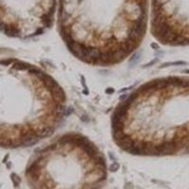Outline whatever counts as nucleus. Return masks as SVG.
<instances>
[{"label":"nucleus","mask_w":189,"mask_h":189,"mask_svg":"<svg viewBox=\"0 0 189 189\" xmlns=\"http://www.w3.org/2000/svg\"><path fill=\"white\" fill-rule=\"evenodd\" d=\"M111 133L134 156L189 154V76L144 82L121 99L111 116Z\"/></svg>","instance_id":"1"},{"label":"nucleus","mask_w":189,"mask_h":189,"mask_svg":"<svg viewBox=\"0 0 189 189\" xmlns=\"http://www.w3.org/2000/svg\"><path fill=\"white\" fill-rule=\"evenodd\" d=\"M149 0H58V31L68 51L97 67L120 64L146 37Z\"/></svg>","instance_id":"2"},{"label":"nucleus","mask_w":189,"mask_h":189,"mask_svg":"<svg viewBox=\"0 0 189 189\" xmlns=\"http://www.w3.org/2000/svg\"><path fill=\"white\" fill-rule=\"evenodd\" d=\"M66 111L65 91L47 70L0 58V148H27L49 137Z\"/></svg>","instance_id":"3"},{"label":"nucleus","mask_w":189,"mask_h":189,"mask_svg":"<svg viewBox=\"0 0 189 189\" xmlns=\"http://www.w3.org/2000/svg\"><path fill=\"white\" fill-rule=\"evenodd\" d=\"M25 174L33 189H102L107 161L89 137L68 132L36 151Z\"/></svg>","instance_id":"4"},{"label":"nucleus","mask_w":189,"mask_h":189,"mask_svg":"<svg viewBox=\"0 0 189 189\" xmlns=\"http://www.w3.org/2000/svg\"><path fill=\"white\" fill-rule=\"evenodd\" d=\"M58 0H0V32L17 39L44 34L54 25Z\"/></svg>","instance_id":"5"},{"label":"nucleus","mask_w":189,"mask_h":189,"mask_svg":"<svg viewBox=\"0 0 189 189\" xmlns=\"http://www.w3.org/2000/svg\"><path fill=\"white\" fill-rule=\"evenodd\" d=\"M150 33L167 47L189 46V0H151Z\"/></svg>","instance_id":"6"}]
</instances>
